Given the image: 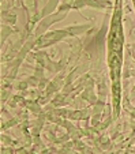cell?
I'll list each match as a JSON object with an SVG mask.
<instances>
[{
    "label": "cell",
    "mask_w": 135,
    "mask_h": 154,
    "mask_svg": "<svg viewBox=\"0 0 135 154\" xmlns=\"http://www.w3.org/2000/svg\"><path fill=\"white\" fill-rule=\"evenodd\" d=\"M121 0H116L115 11L111 22V29L108 34V66L112 81V94H113V111L119 112L120 104V78L121 67H123V47H124V34L123 23H121Z\"/></svg>",
    "instance_id": "6da1fadb"
},
{
    "label": "cell",
    "mask_w": 135,
    "mask_h": 154,
    "mask_svg": "<svg viewBox=\"0 0 135 154\" xmlns=\"http://www.w3.org/2000/svg\"><path fill=\"white\" fill-rule=\"evenodd\" d=\"M132 3H134V6H135V0H132Z\"/></svg>",
    "instance_id": "7a4b0ae2"
}]
</instances>
